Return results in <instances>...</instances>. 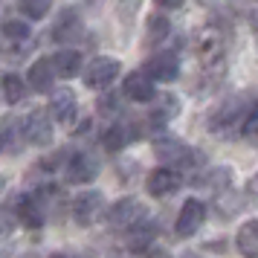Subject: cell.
<instances>
[{
  "instance_id": "obj_28",
  "label": "cell",
  "mask_w": 258,
  "mask_h": 258,
  "mask_svg": "<svg viewBox=\"0 0 258 258\" xmlns=\"http://www.w3.org/2000/svg\"><path fill=\"white\" fill-rule=\"evenodd\" d=\"M49 258H84L82 252H70V249H61V252H52Z\"/></svg>"
},
{
  "instance_id": "obj_7",
  "label": "cell",
  "mask_w": 258,
  "mask_h": 258,
  "mask_svg": "<svg viewBox=\"0 0 258 258\" xmlns=\"http://www.w3.org/2000/svg\"><path fill=\"white\" fill-rule=\"evenodd\" d=\"M244 110V99H229V102H223L209 119V131H218V134H232L238 128V122H241V113Z\"/></svg>"
},
{
  "instance_id": "obj_15",
  "label": "cell",
  "mask_w": 258,
  "mask_h": 258,
  "mask_svg": "<svg viewBox=\"0 0 258 258\" xmlns=\"http://www.w3.org/2000/svg\"><path fill=\"white\" fill-rule=\"evenodd\" d=\"M18 218H21V223H24L26 229H41L44 221H47V212H44L41 198L29 195V198L18 200Z\"/></svg>"
},
{
  "instance_id": "obj_11",
  "label": "cell",
  "mask_w": 258,
  "mask_h": 258,
  "mask_svg": "<svg viewBox=\"0 0 258 258\" xmlns=\"http://www.w3.org/2000/svg\"><path fill=\"white\" fill-rule=\"evenodd\" d=\"M84 32V24L82 18H79V12L76 9H64V12L58 15V21L52 24V41H58V44H76V38Z\"/></svg>"
},
{
  "instance_id": "obj_27",
  "label": "cell",
  "mask_w": 258,
  "mask_h": 258,
  "mask_svg": "<svg viewBox=\"0 0 258 258\" xmlns=\"http://www.w3.org/2000/svg\"><path fill=\"white\" fill-rule=\"evenodd\" d=\"M186 0H157V6H163V9H180Z\"/></svg>"
},
{
  "instance_id": "obj_18",
  "label": "cell",
  "mask_w": 258,
  "mask_h": 258,
  "mask_svg": "<svg viewBox=\"0 0 258 258\" xmlns=\"http://www.w3.org/2000/svg\"><path fill=\"white\" fill-rule=\"evenodd\" d=\"M154 235H157L154 223L140 221L137 226H131V229H128V246L134 249V252H148V246H151Z\"/></svg>"
},
{
  "instance_id": "obj_3",
  "label": "cell",
  "mask_w": 258,
  "mask_h": 258,
  "mask_svg": "<svg viewBox=\"0 0 258 258\" xmlns=\"http://www.w3.org/2000/svg\"><path fill=\"white\" fill-rule=\"evenodd\" d=\"M119 70H122V64L116 58H110V55H99L93 58L87 67H84V84L87 87H93V90H102L107 84L116 82Z\"/></svg>"
},
{
  "instance_id": "obj_13",
  "label": "cell",
  "mask_w": 258,
  "mask_h": 258,
  "mask_svg": "<svg viewBox=\"0 0 258 258\" xmlns=\"http://www.w3.org/2000/svg\"><path fill=\"white\" fill-rule=\"evenodd\" d=\"M96 174H99V160L93 154L79 151L70 157V163H67V180L70 183H90Z\"/></svg>"
},
{
  "instance_id": "obj_1",
  "label": "cell",
  "mask_w": 258,
  "mask_h": 258,
  "mask_svg": "<svg viewBox=\"0 0 258 258\" xmlns=\"http://www.w3.org/2000/svg\"><path fill=\"white\" fill-rule=\"evenodd\" d=\"M154 154H157V160H163L168 165H180V168H198L200 165V154L191 151L186 142H180L171 134L154 140Z\"/></svg>"
},
{
  "instance_id": "obj_9",
  "label": "cell",
  "mask_w": 258,
  "mask_h": 258,
  "mask_svg": "<svg viewBox=\"0 0 258 258\" xmlns=\"http://www.w3.org/2000/svg\"><path fill=\"white\" fill-rule=\"evenodd\" d=\"M180 186H183L180 174H177L174 168H168V165L154 168L151 174H148V180H145V188H148V195H154V198H168V195H174Z\"/></svg>"
},
{
  "instance_id": "obj_8",
  "label": "cell",
  "mask_w": 258,
  "mask_h": 258,
  "mask_svg": "<svg viewBox=\"0 0 258 258\" xmlns=\"http://www.w3.org/2000/svg\"><path fill=\"white\" fill-rule=\"evenodd\" d=\"M145 76L151 82H174L180 76V61L174 52H157L145 61Z\"/></svg>"
},
{
  "instance_id": "obj_6",
  "label": "cell",
  "mask_w": 258,
  "mask_h": 258,
  "mask_svg": "<svg viewBox=\"0 0 258 258\" xmlns=\"http://www.w3.org/2000/svg\"><path fill=\"white\" fill-rule=\"evenodd\" d=\"M195 52L200 55V61L203 64H221L223 58V35L221 29H215V26H203L198 35H195Z\"/></svg>"
},
{
  "instance_id": "obj_32",
  "label": "cell",
  "mask_w": 258,
  "mask_h": 258,
  "mask_svg": "<svg viewBox=\"0 0 258 258\" xmlns=\"http://www.w3.org/2000/svg\"><path fill=\"white\" fill-rule=\"evenodd\" d=\"M186 258H195V255H186Z\"/></svg>"
},
{
  "instance_id": "obj_20",
  "label": "cell",
  "mask_w": 258,
  "mask_h": 258,
  "mask_svg": "<svg viewBox=\"0 0 258 258\" xmlns=\"http://www.w3.org/2000/svg\"><path fill=\"white\" fill-rule=\"evenodd\" d=\"M0 87H3V96H6V102H9V105L24 102V96H26L24 79H18V76H12V73H6V76L0 79Z\"/></svg>"
},
{
  "instance_id": "obj_17",
  "label": "cell",
  "mask_w": 258,
  "mask_h": 258,
  "mask_svg": "<svg viewBox=\"0 0 258 258\" xmlns=\"http://www.w3.org/2000/svg\"><path fill=\"white\" fill-rule=\"evenodd\" d=\"M49 64H52V73H55V76H61V79H73L76 73L82 70V52H76V49H61Z\"/></svg>"
},
{
  "instance_id": "obj_25",
  "label": "cell",
  "mask_w": 258,
  "mask_h": 258,
  "mask_svg": "<svg viewBox=\"0 0 258 258\" xmlns=\"http://www.w3.org/2000/svg\"><path fill=\"white\" fill-rule=\"evenodd\" d=\"M12 232H15V215L0 209V238H9Z\"/></svg>"
},
{
  "instance_id": "obj_4",
  "label": "cell",
  "mask_w": 258,
  "mask_h": 258,
  "mask_svg": "<svg viewBox=\"0 0 258 258\" xmlns=\"http://www.w3.org/2000/svg\"><path fill=\"white\" fill-rule=\"evenodd\" d=\"M70 209H73V221L79 226H93L105 212V198H102V191H82V195H76Z\"/></svg>"
},
{
  "instance_id": "obj_5",
  "label": "cell",
  "mask_w": 258,
  "mask_h": 258,
  "mask_svg": "<svg viewBox=\"0 0 258 258\" xmlns=\"http://www.w3.org/2000/svg\"><path fill=\"white\" fill-rule=\"evenodd\" d=\"M24 140L29 145H49L52 142V119H49L47 110H29L24 119Z\"/></svg>"
},
{
  "instance_id": "obj_24",
  "label": "cell",
  "mask_w": 258,
  "mask_h": 258,
  "mask_svg": "<svg viewBox=\"0 0 258 258\" xmlns=\"http://www.w3.org/2000/svg\"><path fill=\"white\" fill-rule=\"evenodd\" d=\"M3 35L12 38V41H26V38L32 35V29H29L26 21H6L3 24Z\"/></svg>"
},
{
  "instance_id": "obj_19",
  "label": "cell",
  "mask_w": 258,
  "mask_h": 258,
  "mask_svg": "<svg viewBox=\"0 0 258 258\" xmlns=\"http://www.w3.org/2000/svg\"><path fill=\"white\" fill-rule=\"evenodd\" d=\"M238 252L244 258H255L258 255V223L246 221L238 229Z\"/></svg>"
},
{
  "instance_id": "obj_10",
  "label": "cell",
  "mask_w": 258,
  "mask_h": 258,
  "mask_svg": "<svg viewBox=\"0 0 258 258\" xmlns=\"http://www.w3.org/2000/svg\"><path fill=\"white\" fill-rule=\"evenodd\" d=\"M203 221H206V206H203L200 200H186L183 209H180V215H177L174 229H177L180 238H188V235H195L200 226H203Z\"/></svg>"
},
{
  "instance_id": "obj_31",
  "label": "cell",
  "mask_w": 258,
  "mask_h": 258,
  "mask_svg": "<svg viewBox=\"0 0 258 258\" xmlns=\"http://www.w3.org/2000/svg\"><path fill=\"white\" fill-rule=\"evenodd\" d=\"M0 151H3V137H0Z\"/></svg>"
},
{
  "instance_id": "obj_30",
  "label": "cell",
  "mask_w": 258,
  "mask_h": 258,
  "mask_svg": "<svg viewBox=\"0 0 258 258\" xmlns=\"http://www.w3.org/2000/svg\"><path fill=\"white\" fill-rule=\"evenodd\" d=\"M3 188H6V177L0 174V191H3Z\"/></svg>"
},
{
  "instance_id": "obj_22",
  "label": "cell",
  "mask_w": 258,
  "mask_h": 258,
  "mask_svg": "<svg viewBox=\"0 0 258 258\" xmlns=\"http://www.w3.org/2000/svg\"><path fill=\"white\" fill-rule=\"evenodd\" d=\"M128 134L131 131L125 128V125H113V128L107 131L105 134V148L107 151H122V148H125V142H128Z\"/></svg>"
},
{
  "instance_id": "obj_21",
  "label": "cell",
  "mask_w": 258,
  "mask_h": 258,
  "mask_svg": "<svg viewBox=\"0 0 258 258\" xmlns=\"http://www.w3.org/2000/svg\"><path fill=\"white\" fill-rule=\"evenodd\" d=\"M145 26H148V41H151V44H160L163 38H168V29H171V24H168L165 15H148Z\"/></svg>"
},
{
  "instance_id": "obj_29",
  "label": "cell",
  "mask_w": 258,
  "mask_h": 258,
  "mask_svg": "<svg viewBox=\"0 0 258 258\" xmlns=\"http://www.w3.org/2000/svg\"><path fill=\"white\" fill-rule=\"evenodd\" d=\"M148 258H171V255H168V252H163V249H151V252H148Z\"/></svg>"
},
{
  "instance_id": "obj_12",
  "label": "cell",
  "mask_w": 258,
  "mask_h": 258,
  "mask_svg": "<svg viewBox=\"0 0 258 258\" xmlns=\"http://www.w3.org/2000/svg\"><path fill=\"white\" fill-rule=\"evenodd\" d=\"M47 113H52V119H55V122H61V125H70L73 119H76V113H79L76 93H73V90H67V87L55 90V93H52V99H49Z\"/></svg>"
},
{
  "instance_id": "obj_16",
  "label": "cell",
  "mask_w": 258,
  "mask_h": 258,
  "mask_svg": "<svg viewBox=\"0 0 258 258\" xmlns=\"http://www.w3.org/2000/svg\"><path fill=\"white\" fill-rule=\"evenodd\" d=\"M52 79H55V73H52L49 58H38L35 64L29 67V90H35V93H49V90H52Z\"/></svg>"
},
{
  "instance_id": "obj_23",
  "label": "cell",
  "mask_w": 258,
  "mask_h": 258,
  "mask_svg": "<svg viewBox=\"0 0 258 258\" xmlns=\"http://www.w3.org/2000/svg\"><path fill=\"white\" fill-rule=\"evenodd\" d=\"M21 12L29 21H41L49 12V0H21Z\"/></svg>"
},
{
  "instance_id": "obj_14",
  "label": "cell",
  "mask_w": 258,
  "mask_h": 258,
  "mask_svg": "<svg viewBox=\"0 0 258 258\" xmlns=\"http://www.w3.org/2000/svg\"><path fill=\"white\" fill-rule=\"evenodd\" d=\"M122 93L128 96L131 102H151L154 96H157V90H154L151 79H148L142 70H137V73H128V76H125Z\"/></svg>"
},
{
  "instance_id": "obj_2",
  "label": "cell",
  "mask_w": 258,
  "mask_h": 258,
  "mask_svg": "<svg viewBox=\"0 0 258 258\" xmlns=\"http://www.w3.org/2000/svg\"><path fill=\"white\" fill-rule=\"evenodd\" d=\"M140 221H145V206H142L137 198H122L107 209V223H110V229L128 232L131 226H137Z\"/></svg>"
},
{
  "instance_id": "obj_26",
  "label": "cell",
  "mask_w": 258,
  "mask_h": 258,
  "mask_svg": "<svg viewBox=\"0 0 258 258\" xmlns=\"http://www.w3.org/2000/svg\"><path fill=\"white\" fill-rule=\"evenodd\" d=\"M255 125H258V113L255 110H246V122H244V128H241V134H244L246 140H255Z\"/></svg>"
}]
</instances>
